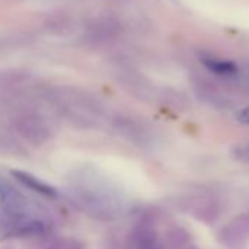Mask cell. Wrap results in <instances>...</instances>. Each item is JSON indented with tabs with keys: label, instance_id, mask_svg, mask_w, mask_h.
Masks as SVG:
<instances>
[{
	"label": "cell",
	"instance_id": "cell-1",
	"mask_svg": "<svg viewBox=\"0 0 249 249\" xmlns=\"http://www.w3.org/2000/svg\"><path fill=\"white\" fill-rule=\"evenodd\" d=\"M12 175H14L15 179H17L18 182H21L24 186H27V188H30V189H33V191H36V192L44 195V196H56V194H57L56 189H54L53 186H50V185H47L46 182L40 180V179L36 178L34 175H30V173H27V172H22V170H14Z\"/></svg>",
	"mask_w": 249,
	"mask_h": 249
},
{
	"label": "cell",
	"instance_id": "cell-2",
	"mask_svg": "<svg viewBox=\"0 0 249 249\" xmlns=\"http://www.w3.org/2000/svg\"><path fill=\"white\" fill-rule=\"evenodd\" d=\"M246 237H249L245 231H242L234 223H230L220 233V239L223 243L229 246V249H240L245 246Z\"/></svg>",
	"mask_w": 249,
	"mask_h": 249
},
{
	"label": "cell",
	"instance_id": "cell-3",
	"mask_svg": "<svg viewBox=\"0 0 249 249\" xmlns=\"http://www.w3.org/2000/svg\"><path fill=\"white\" fill-rule=\"evenodd\" d=\"M202 63H204V66L208 71H211V72H214L217 75L231 76V75H236L237 73V66L233 62H229V60L207 57V59H202Z\"/></svg>",
	"mask_w": 249,
	"mask_h": 249
},
{
	"label": "cell",
	"instance_id": "cell-4",
	"mask_svg": "<svg viewBox=\"0 0 249 249\" xmlns=\"http://www.w3.org/2000/svg\"><path fill=\"white\" fill-rule=\"evenodd\" d=\"M167 242L172 248H182L189 242V233L182 227H172L167 231Z\"/></svg>",
	"mask_w": 249,
	"mask_h": 249
},
{
	"label": "cell",
	"instance_id": "cell-5",
	"mask_svg": "<svg viewBox=\"0 0 249 249\" xmlns=\"http://www.w3.org/2000/svg\"><path fill=\"white\" fill-rule=\"evenodd\" d=\"M233 223H234L242 231H245V233L249 236V214H242V215H239L237 218L233 220Z\"/></svg>",
	"mask_w": 249,
	"mask_h": 249
},
{
	"label": "cell",
	"instance_id": "cell-6",
	"mask_svg": "<svg viewBox=\"0 0 249 249\" xmlns=\"http://www.w3.org/2000/svg\"><path fill=\"white\" fill-rule=\"evenodd\" d=\"M236 120L243 124H249V107H243L236 113Z\"/></svg>",
	"mask_w": 249,
	"mask_h": 249
},
{
	"label": "cell",
	"instance_id": "cell-7",
	"mask_svg": "<svg viewBox=\"0 0 249 249\" xmlns=\"http://www.w3.org/2000/svg\"><path fill=\"white\" fill-rule=\"evenodd\" d=\"M191 249H195V248H191Z\"/></svg>",
	"mask_w": 249,
	"mask_h": 249
}]
</instances>
